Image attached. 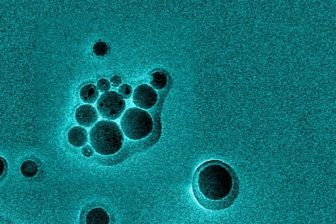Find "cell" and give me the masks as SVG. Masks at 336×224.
Returning <instances> with one entry per match:
<instances>
[{
	"instance_id": "cell-16",
	"label": "cell",
	"mask_w": 336,
	"mask_h": 224,
	"mask_svg": "<svg viewBox=\"0 0 336 224\" xmlns=\"http://www.w3.org/2000/svg\"><path fill=\"white\" fill-rule=\"evenodd\" d=\"M111 82L113 86L114 87H118L122 84V79L120 77H118V76H114V77L111 78Z\"/></svg>"
},
{
	"instance_id": "cell-3",
	"label": "cell",
	"mask_w": 336,
	"mask_h": 224,
	"mask_svg": "<svg viewBox=\"0 0 336 224\" xmlns=\"http://www.w3.org/2000/svg\"><path fill=\"white\" fill-rule=\"evenodd\" d=\"M120 126L126 136L133 140L146 138L154 128L150 114L136 107L130 108L125 112L121 118Z\"/></svg>"
},
{
	"instance_id": "cell-9",
	"label": "cell",
	"mask_w": 336,
	"mask_h": 224,
	"mask_svg": "<svg viewBox=\"0 0 336 224\" xmlns=\"http://www.w3.org/2000/svg\"><path fill=\"white\" fill-rule=\"evenodd\" d=\"M100 93L98 89L94 84H88L82 88L80 96L82 100L86 103H94L98 99Z\"/></svg>"
},
{
	"instance_id": "cell-1",
	"label": "cell",
	"mask_w": 336,
	"mask_h": 224,
	"mask_svg": "<svg viewBox=\"0 0 336 224\" xmlns=\"http://www.w3.org/2000/svg\"><path fill=\"white\" fill-rule=\"evenodd\" d=\"M240 182L234 169L220 160L202 164L194 177V191L200 203L213 211L224 210L234 203Z\"/></svg>"
},
{
	"instance_id": "cell-15",
	"label": "cell",
	"mask_w": 336,
	"mask_h": 224,
	"mask_svg": "<svg viewBox=\"0 0 336 224\" xmlns=\"http://www.w3.org/2000/svg\"><path fill=\"white\" fill-rule=\"evenodd\" d=\"M82 153L86 157H91L94 155V149L90 145H86L82 149Z\"/></svg>"
},
{
	"instance_id": "cell-8",
	"label": "cell",
	"mask_w": 336,
	"mask_h": 224,
	"mask_svg": "<svg viewBox=\"0 0 336 224\" xmlns=\"http://www.w3.org/2000/svg\"><path fill=\"white\" fill-rule=\"evenodd\" d=\"M110 217L102 208H94L88 212L86 217V224H109Z\"/></svg>"
},
{
	"instance_id": "cell-13",
	"label": "cell",
	"mask_w": 336,
	"mask_h": 224,
	"mask_svg": "<svg viewBox=\"0 0 336 224\" xmlns=\"http://www.w3.org/2000/svg\"><path fill=\"white\" fill-rule=\"evenodd\" d=\"M118 92L122 98L129 99L132 96V93H133V89H132L131 86L128 85V84H124L120 87Z\"/></svg>"
},
{
	"instance_id": "cell-12",
	"label": "cell",
	"mask_w": 336,
	"mask_h": 224,
	"mask_svg": "<svg viewBox=\"0 0 336 224\" xmlns=\"http://www.w3.org/2000/svg\"><path fill=\"white\" fill-rule=\"evenodd\" d=\"M94 52L96 56H104L108 52V47L106 43L102 42H98L94 46Z\"/></svg>"
},
{
	"instance_id": "cell-2",
	"label": "cell",
	"mask_w": 336,
	"mask_h": 224,
	"mask_svg": "<svg viewBox=\"0 0 336 224\" xmlns=\"http://www.w3.org/2000/svg\"><path fill=\"white\" fill-rule=\"evenodd\" d=\"M90 140L96 153L109 156L114 155L121 149L124 137L116 122L100 120L90 130Z\"/></svg>"
},
{
	"instance_id": "cell-17",
	"label": "cell",
	"mask_w": 336,
	"mask_h": 224,
	"mask_svg": "<svg viewBox=\"0 0 336 224\" xmlns=\"http://www.w3.org/2000/svg\"><path fill=\"white\" fill-rule=\"evenodd\" d=\"M6 166V162L5 160L2 156H0V176H2L4 172H5Z\"/></svg>"
},
{
	"instance_id": "cell-5",
	"label": "cell",
	"mask_w": 336,
	"mask_h": 224,
	"mask_svg": "<svg viewBox=\"0 0 336 224\" xmlns=\"http://www.w3.org/2000/svg\"><path fill=\"white\" fill-rule=\"evenodd\" d=\"M158 95L154 88L147 84L138 86L134 90L133 101L134 104L144 109H150L157 102Z\"/></svg>"
},
{
	"instance_id": "cell-6",
	"label": "cell",
	"mask_w": 336,
	"mask_h": 224,
	"mask_svg": "<svg viewBox=\"0 0 336 224\" xmlns=\"http://www.w3.org/2000/svg\"><path fill=\"white\" fill-rule=\"evenodd\" d=\"M75 117L80 125L88 128L93 126L98 121V111L92 105H83L78 108Z\"/></svg>"
},
{
	"instance_id": "cell-4",
	"label": "cell",
	"mask_w": 336,
	"mask_h": 224,
	"mask_svg": "<svg viewBox=\"0 0 336 224\" xmlns=\"http://www.w3.org/2000/svg\"><path fill=\"white\" fill-rule=\"evenodd\" d=\"M124 99L116 92H108L100 96L96 103L98 113L102 118L114 120L120 117L126 109Z\"/></svg>"
},
{
	"instance_id": "cell-7",
	"label": "cell",
	"mask_w": 336,
	"mask_h": 224,
	"mask_svg": "<svg viewBox=\"0 0 336 224\" xmlns=\"http://www.w3.org/2000/svg\"><path fill=\"white\" fill-rule=\"evenodd\" d=\"M69 143L75 147H81L88 141V134L85 128L80 126L74 127L68 134Z\"/></svg>"
},
{
	"instance_id": "cell-14",
	"label": "cell",
	"mask_w": 336,
	"mask_h": 224,
	"mask_svg": "<svg viewBox=\"0 0 336 224\" xmlns=\"http://www.w3.org/2000/svg\"><path fill=\"white\" fill-rule=\"evenodd\" d=\"M98 89L102 92H108L110 89V82L106 79H100L98 82Z\"/></svg>"
},
{
	"instance_id": "cell-10",
	"label": "cell",
	"mask_w": 336,
	"mask_h": 224,
	"mask_svg": "<svg viewBox=\"0 0 336 224\" xmlns=\"http://www.w3.org/2000/svg\"><path fill=\"white\" fill-rule=\"evenodd\" d=\"M168 78L166 75L162 72H156L152 75V79L150 84L156 90H162L166 86Z\"/></svg>"
},
{
	"instance_id": "cell-11",
	"label": "cell",
	"mask_w": 336,
	"mask_h": 224,
	"mask_svg": "<svg viewBox=\"0 0 336 224\" xmlns=\"http://www.w3.org/2000/svg\"><path fill=\"white\" fill-rule=\"evenodd\" d=\"M38 168L37 164L32 160H26L23 162L20 166V171L22 175L26 177H32L36 175Z\"/></svg>"
}]
</instances>
